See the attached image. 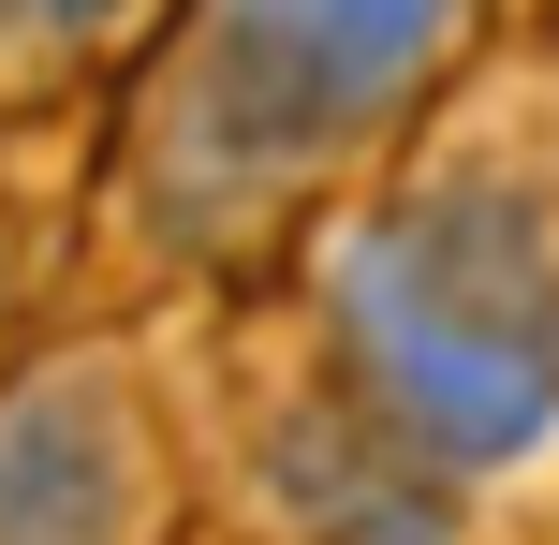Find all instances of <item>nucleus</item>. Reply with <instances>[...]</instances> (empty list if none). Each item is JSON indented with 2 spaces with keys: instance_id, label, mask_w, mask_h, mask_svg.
Instances as JSON below:
<instances>
[]
</instances>
